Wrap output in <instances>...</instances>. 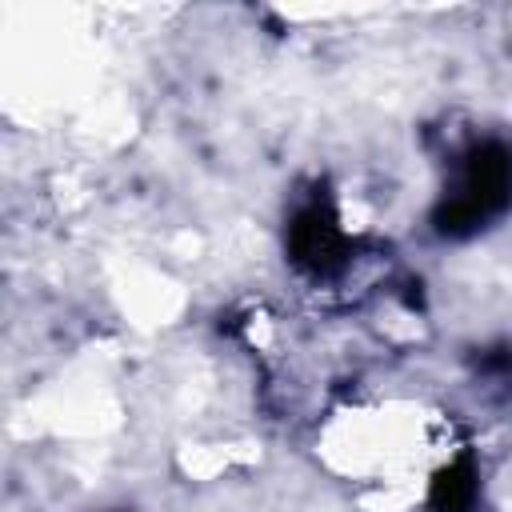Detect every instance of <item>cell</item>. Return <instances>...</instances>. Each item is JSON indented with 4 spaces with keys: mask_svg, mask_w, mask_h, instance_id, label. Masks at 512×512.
Here are the masks:
<instances>
[{
    "mask_svg": "<svg viewBox=\"0 0 512 512\" xmlns=\"http://www.w3.org/2000/svg\"><path fill=\"white\" fill-rule=\"evenodd\" d=\"M476 504H480V472L472 456H460L436 472L428 488V512H476Z\"/></svg>",
    "mask_w": 512,
    "mask_h": 512,
    "instance_id": "cell-3",
    "label": "cell"
},
{
    "mask_svg": "<svg viewBox=\"0 0 512 512\" xmlns=\"http://www.w3.org/2000/svg\"><path fill=\"white\" fill-rule=\"evenodd\" d=\"M288 252L312 276H328L348 260V236L340 232V220L328 208V200H312L296 212L288 228Z\"/></svg>",
    "mask_w": 512,
    "mask_h": 512,
    "instance_id": "cell-2",
    "label": "cell"
},
{
    "mask_svg": "<svg viewBox=\"0 0 512 512\" xmlns=\"http://www.w3.org/2000/svg\"><path fill=\"white\" fill-rule=\"evenodd\" d=\"M512 204V152L500 144H476L464 152L456 184L436 204L432 224L440 236H472Z\"/></svg>",
    "mask_w": 512,
    "mask_h": 512,
    "instance_id": "cell-1",
    "label": "cell"
}]
</instances>
